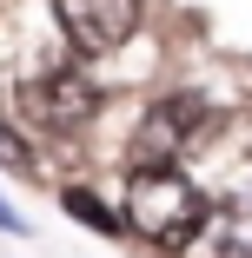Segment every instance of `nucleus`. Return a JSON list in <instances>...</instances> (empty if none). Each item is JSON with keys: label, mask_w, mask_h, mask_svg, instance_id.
Returning a JSON list of instances; mask_svg holds the SVG:
<instances>
[{"label": "nucleus", "mask_w": 252, "mask_h": 258, "mask_svg": "<svg viewBox=\"0 0 252 258\" xmlns=\"http://www.w3.org/2000/svg\"><path fill=\"white\" fill-rule=\"evenodd\" d=\"M60 205H67V219H80V225H93V232H107V238H120V232H126V212H113V205L99 199L93 185H67V192H60Z\"/></svg>", "instance_id": "nucleus-6"}, {"label": "nucleus", "mask_w": 252, "mask_h": 258, "mask_svg": "<svg viewBox=\"0 0 252 258\" xmlns=\"http://www.w3.org/2000/svg\"><path fill=\"white\" fill-rule=\"evenodd\" d=\"M54 14L80 53H120L139 33V0H54Z\"/></svg>", "instance_id": "nucleus-3"}, {"label": "nucleus", "mask_w": 252, "mask_h": 258, "mask_svg": "<svg viewBox=\"0 0 252 258\" xmlns=\"http://www.w3.org/2000/svg\"><path fill=\"white\" fill-rule=\"evenodd\" d=\"M120 212H126L133 238L160 245V251H179V245H192L206 232L213 205H206V192H199L179 166H133V185H126Z\"/></svg>", "instance_id": "nucleus-1"}, {"label": "nucleus", "mask_w": 252, "mask_h": 258, "mask_svg": "<svg viewBox=\"0 0 252 258\" xmlns=\"http://www.w3.org/2000/svg\"><path fill=\"white\" fill-rule=\"evenodd\" d=\"M27 113L46 126V133H80L93 113H99V86L80 73V67H54L27 86Z\"/></svg>", "instance_id": "nucleus-4"}, {"label": "nucleus", "mask_w": 252, "mask_h": 258, "mask_svg": "<svg viewBox=\"0 0 252 258\" xmlns=\"http://www.w3.org/2000/svg\"><path fill=\"white\" fill-rule=\"evenodd\" d=\"M0 232H7V238H27V232H33V225H27V219L14 212V205H7V199H0Z\"/></svg>", "instance_id": "nucleus-8"}, {"label": "nucleus", "mask_w": 252, "mask_h": 258, "mask_svg": "<svg viewBox=\"0 0 252 258\" xmlns=\"http://www.w3.org/2000/svg\"><path fill=\"white\" fill-rule=\"evenodd\" d=\"M0 166H7V172H33V146H27L7 119H0Z\"/></svg>", "instance_id": "nucleus-7"}, {"label": "nucleus", "mask_w": 252, "mask_h": 258, "mask_svg": "<svg viewBox=\"0 0 252 258\" xmlns=\"http://www.w3.org/2000/svg\"><path fill=\"white\" fill-rule=\"evenodd\" d=\"M199 133H206V106L192 93L153 99L139 113V126H133V166H173L186 146H199Z\"/></svg>", "instance_id": "nucleus-2"}, {"label": "nucleus", "mask_w": 252, "mask_h": 258, "mask_svg": "<svg viewBox=\"0 0 252 258\" xmlns=\"http://www.w3.org/2000/svg\"><path fill=\"white\" fill-rule=\"evenodd\" d=\"M206 232H213V245H219V251H232V258H252V199H232V205H219V212L206 219Z\"/></svg>", "instance_id": "nucleus-5"}]
</instances>
